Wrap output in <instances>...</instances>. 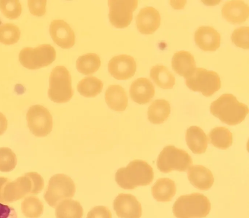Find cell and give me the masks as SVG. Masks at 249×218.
Instances as JSON below:
<instances>
[{
    "label": "cell",
    "mask_w": 249,
    "mask_h": 218,
    "mask_svg": "<svg viewBox=\"0 0 249 218\" xmlns=\"http://www.w3.org/2000/svg\"><path fill=\"white\" fill-rule=\"evenodd\" d=\"M153 179V168L142 160L131 161L126 167L119 169L115 173L116 183L125 189H133L139 186L148 185Z\"/></svg>",
    "instance_id": "obj_1"
},
{
    "label": "cell",
    "mask_w": 249,
    "mask_h": 218,
    "mask_svg": "<svg viewBox=\"0 0 249 218\" xmlns=\"http://www.w3.org/2000/svg\"><path fill=\"white\" fill-rule=\"evenodd\" d=\"M210 111L221 122L234 125L241 123L249 113L248 106L230 93H224L211 103Z\"/></svg>",
    "instance_id": "obj_2"
},
{
    "label": "cell",
    "mask_w": 249,
    "mask_h": 218,
    "mask_svg": "<svg viewBox=\"0 0 249 218\" xmlns=\"http://www.w3.org/2000/svg\"><path fill=\"white\" fill-rule=\"evenodd\" d=\"M172 209L177 218H203L209 213L211 202L203 194L193 193L178 197Z\"/></svg>",
    "instance_id": "obj_3"
},
{
    "label": "cell",
    "mask_w": 249,
    "mask_h": 218,
    "mask_svg": "<svg viewBox=\"0 0 249 218\" xmlns=\"http://www.w3.org/2000/svg\"><path fill=\"white\" fill-rule=\"evenodd\" d=\"M71 83V76L67 69L64 66L55 67L50 76L49 98L57 103L70 101L73 94Z\"/></svg>",
    "instance_id": "obj_4"
},
{
    "label": "cell",
    "mask_w": 249,
    "mask_h": 218,
    "mask_svg": "<svg viewBox=\"0 0 249 218\" xmlns=\"http://www.w3.org/2000/svg\"><path fill=\"white\" fill-rule=\"evenodd\" d=\"M192 164V157L188 153L173 145L165 146L158 156L157 160L158 169L164 173L174 170L185 171Z\"/></svg>",
    "instance_id": "obj_5"
},
{
    "label": "cell",
    "mask_w": 249,
    "mask_h": 218,
    "mask_svg": "<svg viewBox=\"0 0 249 218\" xmlns=\"http://www.w3.org/2000/svg\"><path fill=\"white\" fill-rule=\"evenodd\" d=\"M75 185L69 176L56 174L50 179L44 198L51 207L55 208L61 201L73 197Z\"/></svg>",
    "instance_id": "obj_6"
},
{
    "label": "cell",
    "mask_w": 249,
    "mask_h": 218,
    "mask_svg": "<svg viewBox=\"0 0 249 218\" xmlns=\"http://www.w3.org/2000/svg\"><path fill=\"white\" fill-rule=\"evenodd\" d=\"M185 84L191 90L199 92L209 97L221 88V80L218 74L203 68H196L185 78Z\"/></svg>",
    "instance_id": "obj_7"
},
{
    "label": "cell",
    "mask_w": 249,
    "mask_h": 218,
    "mask_svg": "<svg viewBox=\"0 0 249 218\" xmlns=\"http://www.w3.org/2000/svg\"><path fill=\"white\" fill-rule=\"evenodd\" d=\"M55 50L49 44L40 45L35 48H23L18 55L21 65L31 70L49 65L55 60Z\"/></svg>",
    "instance_id": "obj_8"
},
{
    "label": "cell",
    "mask_w": 249,
    "mask_h": 218,
    "mask_svg": "<svg viewBox=\"0 0 249 218\" xmlns=\"http://www.w3.org/2000/svg\"><path fill=\"white\" fill-rule=\"evenodd\" d=\"M26 119L30 131L36 137H46L52 130V116L43 106H31L27 112Z\"/></svg>",
    "instance_id": "obj_9"
},
{
    "label": "cell",
    "mask_w": 249,
    "mask_h": 218,
    "mask_svg": "<svg viewBox=\"0 0 249 218\" xmlns=\"http://www.w3.org/2000/svg\"><path fill=\"white\" fill-rule=\"evenodd\" d=\"M138 0H108L110 23L117 28H125L131 22Z\"/></svg>",
    "instance_id": "obj_10"
},
{
    "label": "cell",
    "mask_w": 249,
    "mask_h": 218,
    "mask_svg": "<svg viewBox=\"0 0 249 218\" xmlns=\"http://www.w3.org/2000/svg\"><path fill=\"white\" fill-rule=\"evenodd\" d=\"M136 67L134 58L126 54L114 56L108 64L110 74L118 80H126L132 78L136 72Z\"/></svg>",
    "instance_id": "obj_11"
},
{
    "label": "cell",
    "mask_w": 249,
    "mask_h": 218,
    "mask_svg": "<svg viewBox=\"0 0 249 218\" xmlns=\"http://www.w3.org/2000/svg\"><path fill=\"white\" fill-rule=\"evenodd\" d=\"M113 206L120 218H140L142 214L140 202L130 194H119L114 199Z\"/></svg>",
    "instance_id": "obj_12"
},
{
    "label": "cell",
    "mask_w": 249,
    "mask_h": 218,
    "mask_svg": "<svg viewBox=\"0 0 249 218\" xmlns=\"http://www.w3.org/2000/svg\"><path fill=\"white\" fill-rule=\"evenodd\" d=\"M49 31L53 42L62 48H70L75 44V34L70 25L61 19L53 20Z\"/></svg>",
    "instance_id": "obj_13"
},
{
    "label": "cell",
    "mask_w": 249,
    "mask_h": 218,
    "mask_svg": "<svg viewBox=\"0 0 249 218\" xmlns=\"http://www.w3.org/2000/svg\"><path fill=\"white\" fill-rule=\"evenodd\" d=\"M137 27L142 34L154 33L160 24L159 12L154 7L147 6L141 9L136 17Z\"/></svg>",
    "instance_id": "obj_14"
},
{
    "label": "cell",
    "mask_w": 249,
    "mask_h": 218,
    "mask_svg": "<svg viewBox=\"0 0 249 218\" xmlns=\"http://www.w3.org/2000/svg\"><path fill=\"white\" fill-rule=\"evenodd\" d=\"M194 38L196 45L204 51H214L220 47V35L212 27H199L195 31Z\"/></svg>",
    "instance_id": "obj_15"
},
{
    "label": "cell",
    "mask_w": 249,
    "mask_h": 218,
    "mask_svg": "<svg viewBox=\"0 0 249 218\" xmlns=\"http://www.w3.org/2000/svg\"><path fill=\"white\" fill-rule=\"evenodd\" d=\"M131 98L139 104H144L150 102L155 95V88L151 81L145 78L135 80L129 89Z\"/></svg>",
    "instance_id": "obj_16"
},
{
    "label": "cell",
    "mask_w": 249,
    "mask_h": 218,
    "mask_svg": "<svg viewBox=\"0 0 249 218\" xmlns=\"http://www.w3.org/2000/svg\"><path fill=\"white\" fill-rule=\"evenodd\" d=\"M221 12L222 16L228 22L241 24L248 18L249 7L243 0H230L223 4Z\"/></svg>",
    "instance_id": "obj_17"
},
{
    "label": "cell",
    "mask_w": 249,
    "mask_h": 218,
    "mask_svg": "<svg viewBox=\"0 0 249 218\" xmlns=\"http://www.w3.org/2000/svg\"><path fill=\"white\" fill-rule=\"evenodd\" d=\"M188 178L193 186L201 190L209 189L214 182L211 171L202 165L190 167L188 171Z\"/></svg>",
    "instance_id": "obj_18"
},
{
    "label": "cell",
    "mask_w": 249,
    "mask_h": 218,
    "mask_svg": "<svg viewBox=\"0 0 249 218\" xmlns=\"http://www.w3.org/2000/svg\"><path fill=\"white\" fill-rule=\"evenodd\" d=\"M172 66L174 71L185 78L196 69V64L194 57L191 53L181 50L174 54Z\"/></svg>",
    "instance_id": "obj_19"
},
{
    "label": "cell",
    "mask_w": 249,
    "mask_h": 218,
    "mask_svg": "<svg viewBox=\"0 0 249 218\" xmlns=\"http://www.w3.org/2000/svg\"><path fill=\"white\" fill-rule=\"evenodd\" d=\"M185 139L189 148L194 154L205 152L208 146V139L203 130L199 127L192 126L186 130Z\"/></svg>",
    "instance_id": "obj_20"
},
{
    "label": "cell",
    "mask_w": 249,
    "mask_h": 218,
    "mask_svg": "<svg viewBox=\"0 0 249 218\" xmlns=\"http://www.w3.org/2000/svg\"><path fill=\"white\" fill-rule=\"evenodd\" d=\"M105 100L112 109L124 111L128 105V97L124 89L119 85H111L108 87L105 93Z\"/></svg>",
    "instance_id": "obj_21"
},
{
    "label": "cell",
    "mask_w": 249,
    "mask_h": 218,
    "mask_svg": "<svg viewBox=\"0 0 249 218\" xmlns=\"http://www.w3.org/2000/svg\"><path fill=\"white\" fill-rule=\"evenodd\" d=\"M152 196L158 202L170 201L176 192L175 183L168 178L158 179L151 188Z\"/></svg>",
    "instance_id": "obj_22"
},
{
    "label": "cell",
    "mask_w": 249,
    "mask_h": 218,
    "mask_svg": "<svg viewBox=\"0 0 249 218\" xmlns=\"http://www.w3.org/2000/svg\"><path fill=\"white\" fill-rule=\"evenodd\" d=\"M171 108L169 102L165 99H156L148 109L149 121L154 124H162L169 117Z\"/></svg>",
    "instance_id": "obj_23"
},
{
    "label": "cell",
    "mask_w": 249,
    "mask_h": 218,
    "mask_svg": "<svg viewBox=\"0 0 249 218\" xmlns=\"http://www.w3.org/2000/svg\"><path fill=\"white\" fill-rule=\"evenodd\" d=\"M56 206L55 212L56 218H82L83 209L77 201L64 200Z\"/></svg>",
    "instance_id": "obj_24"
},
{
    "label": "cell",
    "mask_w": 249,
    "mask_h": 218,
    "mask_svg": "<svg viewBox=\"0 0 249 218\" xmlns=\"http://www.w3.org/2000/svg\"><path fill=\"white\" fill-rule=\"evenodd\" d=\"M150 77L157 86L162 89H172L175 84V78L173 74L162 65L153 66L150 70Z\"/></svg>",
    "instance_id": "obj_25"
},
{
    "label": "cell",
    "mask_w": 249,
    "mask_h": 218,
    "mask_svg": "<svg viewBox=\"0 0 249 218\" xmlns=\"http://www.w3.org/2000/svg\"><path fill=\"white\" fill-rule=\"evenodd\" d=\"M101 66L99 56L89 53L78 57L76 62V69L80 73L89 75L96 72Z\"/></svg>",
    "instance_id": "obj_26"
},
{
    "label": "cell",
    "mask_w": 249,
    "mask_h": 218,
    "mask_svg": "<svg viewBox=\"0 0 249 218\" xmlns=\"http://www.w3.org/2000/svg\"><path fill=\"white\" fill-rule=\"evenodd\" d=\"M210 142L214 147L226 149L232 143V133L225 127H216L209 134Z\"/></svg>",
    "instance_id": "obj_27"
},
{
    "label": "cell",
    "mask_w": 249,
    "mask_h": 218,
    "mask_svg": "<svg viewBox=\"0 0 249 218\" xmlns=\"http://www.w3.org/2000/svg\"><path fill=\"white\" fill-rule=\"evenodd\" d=\"M102 81L95 77H88L81 80L77 84L78 92L86 97H94L102 90Z\"/></svg>",
    "instance_id": "obj_28"
},
{
    "label": "cell",
    "mask_w": 249,
    "mask_h": 218,
    "mask_svg": "<svg viewBox=\"0 0 249 218\" xmlns=\"http://www.w3.org/2000/svg\"><path fill=\"white\" fill-rule=\"evenodd\" d=\"M21 211L27 218H38L43 212V204L36 196L26 197L21 202Z\"/></svg>",
    "instance_id": "obj_29"
},
{
    "label": "cell",
    "mask_w": 249,
    "mask_h": 218,
    "mask_svg": "<svg viewBox=\"0 0 249 218\" xmlns=\"http://www.w3.org/2000/svg\"><path fill=\"white\" fill-rule=\"evenodd\" d=\"M20 36L19 28L12 23L0 25V43L13 45L18 42Z\"/></svg>",
    "instance_id": "obj_30"
},
{
    "label": "cell",
    "mask_w": 249,
    "mask_h": 218,
    "mask_svg": "<svg viewBox=\"0 0 249 218\" xmlns=\"http://www.w3.org/2000/svg\"><path fill=\"white\" fill-rule=\"evenodd\" d=\"M17 163L16 154L9 148L0 147V171L9 172L15 169Z\"/></svg>",
    "instance_id": "obj_31"
},
{
    "label": "cell",
    "mask_w": 249,
    "mask_h": 218,
    "mask_svg": "<svg viewBox=\"0 0 249 218\" xmlns=\"http://www.w3.org/2000/svg\"><path fill=\"white\" fill-rule=\"evenodd\" d=\"M0 10L5 17L13 19L20 16L22 8L20 2L18 0H0Z\"/></svg>",
    "instance_id": "obj_32"
},
{
    "label": "cell",
    "mask_w": 249,
    "mask_h": 218,
    "mask_svg": "<svg viewBox=\"0 0 249 218\" xmlns=\"http://www.w3.org/2000/svg\"><path fill=\"white\" fill-rule=\"evenodd\" d=\"M249 27L243 26L236 29L233 31L231 39L237 47L249 49Z\"/></svg>",
    "instance_id": "obj_33"
},
{
    "label": "cell",
    "mask_w": 249,
    "mask_h": 218,
    "mask_svg": "<svg viewBox=\"0 0 249 218\" xmlns=\"http://www.w3.org/2000/svg\"><path fill=\"white\" fill-rule=\"evenodd\" d=\"M11 181L6 177H0V202L9 203Z\"/></svg>",
    "instance_id": "obj_34"
},
{
    "label": "cell",
    "mask_w": 249,
    "mask_h": 218,
    "mask_svg": "<svg viewBox=\"0 0 249 218\" xmlns=\"http://www.w3.org/2000/svg\"><path fill=\"white\" fill-rule=\"evenodd\" d=\"M46 0H28V6L33 15L41 16L46 13Z\"/></svg>",
    "instance_id": "obj_35"
},
{
    "label": "cell",
    "mask_w": 249,
    "mask_h": 218,
    "mask_svg": "<svg viewBox=\"0 0 249 218\" xmlns=\"http://www.w3.org/2000/svg\"><path fill=\"white\" fill-rule=\"evenodd\" d=\"M86 218H112V214L107 207L96 206L88 212Z\"/></svg>",
    "instance_id": "obj_36"
},
{
    "label": "cell",
    "mask_w": 249,
    "mask_h": 218,
    "mask_svg": "<svg viewBox=\"0 0 249 218\" xmlns=\"http://www.w3.org/2000/svg\"><path fill=\"white\" fill-rule=\"evenodd\" d=\"M0 218H18V216L13 207L0 202Z\"/></svg>",
    "instance_id": "obj_37"
},
{
    "label": "cell",
    "mask_w": 249,
    "mask_h": 218,
    "mask_svg": "<svg viewBox=\"0 0 249 218\" xmlns=\"http://www.w3.org/2000/svg\"><path fill=\"white\" fill-rule=\"evenodd\" d=\"M7 128V120L5 116L0 112V136L2 135Z\"/></svg>",
    "instance_id": "obj_38"
}]
</instances>
